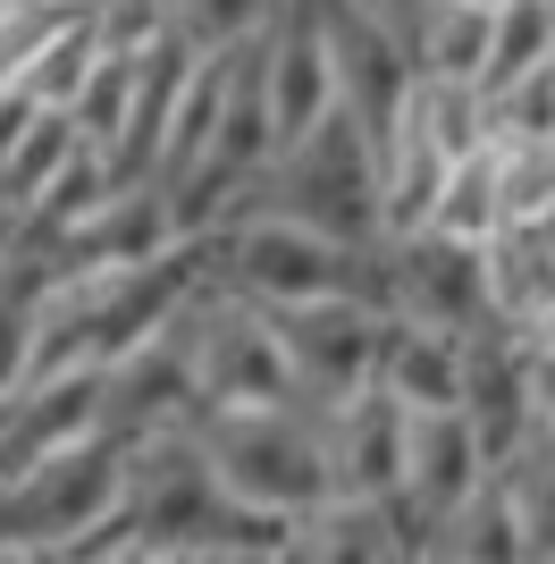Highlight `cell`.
I'll return each instance as SVG.
<instances>
[{"mask_svg":"<svg viewBox=\"0 0 555 564\" xmlns=\"http://www.w3.org/2000/svg\"><path fill=\"white\" fill-rule=\"evenodd\" d=\"M346 9H370V18H379V0H346Z\"/></svg>","mask_w":555,"mask_h":564,"instance_id":"f546056e","label":"cell"},{"mask_svg":"<svg viewBox=\"0 0 555 564\" xmlns=\"http://www.w3.org/2000/svg\"><path fill=\"white\" fill-rule=\"evenodd\" d=\"M278 18V0H168V25H177L194 59H228V51L261 43Z\"/></svg>","mask_w":555,"mask_h":564,"instance_id":"ffe728a7","label":"cell"},{"mask_svg":"<svg viewBox=\"0 0 555 564\" xmlns=\"http://www.w3.org/2000/svg\"><path fill=\"white\" fill-rule=\"evenodd\" d=\"M270 404H295L270 312L203 279V295H194V422L203 413H270Z\"/></svg>","mask_w":555,"mask_h":564,"instance_id":"5b68a950","label":"cell"},{"mask_svg":"<svg viewBox=\"0 0 555 564\" xmlns=\"http://www.w3.org/2000/svg\"><path fill=\"white\" fill-rule=\"evenodd\" d=\"M413 76H446V85H480L488 68V9L471 0H429L413 25V43H404Z\"/></svg>","mask_w":555,"mask_h":564,"instance_id":"4fadbf2b","label":"cell"},{"mask_svg":"<svg viewBox=\"0 0 555 564\" xmlns=\"http://www.w3.org/2000/svg\"><path fill=\"white\" fill-rule=\"evenodd\" d=\"M471 9H488V18H497V9H505V0H471Z\"/></svg>","mask_w":555,"mask_h":564,"instance_id":"f1b7e54d","label":"cell"},{"mask_svg":"<svg viewBox=\"0 0 555 564\" xmlns=\"http://www.w3.org/2000/svg\"><path fill=\"white\" fill-rule=\"evenodd\" d=\"M488 489L513 506V522H522V540H531L538 564H555V430H531L522 438V455H513Z\"/></svg>","mask_w":555,"mask_h":564,"instance_id":"9a60e30c","label":"cell"},{"mask_svg":"<svg viewBox=\"0 0 555 564\" xmlns=\"http://www.w3.org/2000/svg\"><path fill=\"white\" fill-rule=\"evenodd\" d=\"M547 76H555V59H547Z\"/></svg>","mask_w":555,"mask_h":564,"instance_id":"1f68e13d","label":"cell"},{"mask_svg":"<svg viewBox=\"0 0 555 564\" xmlns=\"http://www.w3.org/2000/svg\"><path fill=\"white\" fill-rule=\"evenodd\" d=\"M538 169H547V194H555V135L538 143Z\"/></svg>","mask_w":555,"mask_h":564,"instance_id":"484cf974","label":"cell"},{"mask_svg":"<svg viewBox=\"0 0 555 564\" xmlns=\"http://www.w3.org/2000/svg\"><path fill=\"white\" fill-rule=\"evenodd\" d=\"M0 564H76L68 547H25V556H0Z\"/></svg>","mask_w":555,"mask_h":564,"instance_id":"d4e9b609","label":"cell"},{"mask_svg":"<svg viewBox=\"0 0 555 564\" xmlns=\"http://www.w3.org/2000/svg\"><path fill=\"white\" fill-rule=\"evenodd\" d=\"M505 228V203H497V152H480V161H455V177H446L438 194V219L421 236H455V245H471V253H488V236Z\"/></svg>","mask_w":555,"mask_h":564,"instance_id":"d6986e66","label":"cell"},{"mask_svg":"<svg viewBox=\"0 0 555 564\" xmlns=\"http://www.w3.org/2000/svg\"><path fill=\"white\" fill-rule=\"evenodd\" d=\"M203 438L219 489L261 522H312L337 506V480H328V447H320V422L303 404H270V413H203L185 422Z\"/></svg>","mask_w":555,"mask_h":564,"instance_id":"7a4b0ae2","label":"cell"},{"mask_svg":"<svg viewBox=\"0 0 555 564\" xmlns=\"http://www.w3.org/2000/svg\"><path fill=\"white\" fill-rule=\"evenodd\" d=\"M547 25H555V0H547Z\"/></svg>","mask_w":555,"mask_h":564,"instance_id":"4dcf8cb0","label":"cell"},{"mask_svg":"<svg viewBox=\"0 0 555 564\" xmlns=\"http://www.w3.org/2000/svg\"><path fill=\"white\" fill-rule=\"evenodd\" d=\"M127 497V447L118 438H85V447L51 455V464L0 480V556L25 547H85L92 531L118 522Z\"/></svg>","mask_w":555,"mask_h":564,"instance_id":"3957f363","label":"cell"},{"mask_svg":"<svg viewBox=\"0 0 555 564\" xmlns=\"http://www.w3.org/2000/svg\"><path fill=\"white\" fill-rule=\"evenodd\" d=\"M388 295H395V321H413V329H438V337L497 329V312H488V253H471L455 236L388 245Z\"/></svg>","mask_w":555,"mask_h":564,"instance_id":"52a82bcc","label":"cell"},{"mask_svg":"<svg viewBox=\"0 0 555 564\" xmlns=\"http://www.w3.org/2000/svg\"><path fill=\"white\" fill-rule=\"evenodd\" d=\"M522 388H531L538 430H555V337H522Z\"/></svg>","mask_w":555,"mask_h":564,"instance_id":"cb8c5ba5","label":"cell"},{"mask_svg":"<svg viewBox=\"0 0 555 564\" xmlns=\"http://www.w3.org/2000/svg\"><path fill=\"white\" fill-rule=\"evenodd\" d=\"M320 447H328V480L346 506H395L404 497V447H413V413L370 379L353 404H337L320 422Z\"/></svg>","mask_w":555,"mask_h":564,"instance_id":"9c48e42d","label":"cell"},{"mask_svg":"<svg viewBox=\"0 0 555 564\" xmlns=\"http://www.w3.org/2000/svg\"><path fill=\"white\" fill-rule=\"evenodd\" d=\"M328 59H337V110L362 127L370 161H379L413 101V59L395 51V34L370 9H346V0H328Z\"/></svg>","mask_w":555,"mask_h":564,"instance_id":"ba28073f","label":"cell"},{"mask_svg":"<svg viewBox=\"0 0 555 564\" xmlns=\"http://www.w3.org/2000/svg\"><path fill=\"white\" fill-rule=\"evenodd\" d=\"M43 295H51V270L9 245V261H0V397H18L25 379H34V321H43Z\"/></svg>","mask_w":555,"mask_h":564,"instance_id":"5bb4252c","label":"cell"},{"mask_svg":"<svg viewBox=\"0 0 555 564\" xmlns=\"http://www.w3.org/2000/svg\"><path fill=\"white\" fill-rule=\"evenodd\" d=\"M379 388H388L404 413H463V337L413 329L388 312V337H379Z\"/></svg>","mask_w":555,"mask_h":564,"instance_id":"8fae6325","label":"cell"},{"mask_svg":"<svg viewBox=\"0 0 555 564\" xmlns=\"http://www.w3.org/2000/svg\"><path fill=\"white\" fill-rule=\"evenodd\" d=\"M92 68H101V51H92V25H85V9H76V18L18 68V94L34 101V110H76V94H85Z\"/></svg>","mask_w":555,"mask_h":564,"instance_id":"ac0fdd59","label":"cell"},{"mask_svg":"<svg viewBox=\"0 0 555 564\" xmlns=\"http://www.w3.org/2000/svg\"><path fill=\"white\" fill-rule=\"evenodd\" d=\"M421 135L438 143L446 161H480L488 152V94L480 85H446V76H413V101H404Z\"/></svg>","mask_w":555,"mask_h":564,"instance_id":"2e32d148","label":"cell"},{"mask_svg":"<svg viewBox=\"0 0 555 564\" xmlns=\"http://www.w3.org/2000/svg\"><path fill=\"white\" fill-rule=\"evenodd\" d=\"M278 219H295V228L328 236V245H388L379 236V161H370L362 127L346 110H328L295 152H278Z\"/></svg>","mask_w":555,"mask_h":564,"instance_id":"277c9868","label":"cell"},{"mask_svg":"<svg viewBox=\"0 0 555 564\" xmlns=\"http://www.w3.org/2000/svg\"><path fill=\"white\" fill-rule=\"evenodd\" d=\"M278 564H421L413 540H404V522L388 514V506H328V514L295 522V540H286V556Z\"/></svg>","mask_w":555,"mask_h":564,"instance_id":"7c38bea8","label":"cell"},{"mask_svg":"<svg viewBox=\"0 0 555 564\" xmlns=\"http://www.w3.org/2000/svg\"><path fill=\"white\" fill-rule=\"evenodd\" d=\"M76 135L110 161L118 152V135H127V118H135V59H101V68L85 76V94H76Z\"/></svg>","mask_w":555,"mask_h":564,"instance_id":"7402d4cb","label":"cell"},{"mask_svg":"<svg viewBox=\"0 0 555 564\" xmlns=\"http://www.w3.org/2000/svg\"><path fill=\"white\" fill-rule=\"evenodd\" d=\"M85 25L101 59H135L168 34V0H85Z\"/></svg>","mask_w":555,"mask_h":564,"instance_id":"603a6c76","label":"cell"},{"mask_svg":"<svg viewBox=\"0 0 555 564\" xmlns=\"http://www.w3.org/2000/svg\"><path fill=\"white\" fill-rule=\"evenodd\" d=\"M9 245H18V219H9V212H0V261H9Z\"/></svg>","mask_w":555,"mask_h":564,"instance_id":"4316f807","label":"cell"},{"mask_svg":"<svg viewBox=\"0 0 555 564\" xmlns=\"http://www.w3.org/2000/svg\"><path fill=\"white\" fill-rule=\"evenodd\" d=\"M438 547H446L455 564H538V556H531V540H522V522H513V506H505L497 489L471 497V514H463Z\"/></svg>","mask_w":555,"mask_h":564,"instance_id":"44dd1931","label":"cell"},{"mask_svg":"<svg viewBox=\"0 0 555 564\" xmlns=\"http://www.w3.org/2000/svg\"><path fill=\"white\" fill-rule=\"evenodd\" d=\"M118 531L168 564H278L286 556V522L244 514L219 471H210L194 430H161L127 447V497H118Z\"/></svg>","mask_w":555,"mask_h":564,"instance_id":"6da1fadb","label":"cell"},{"mask_svg":"<svg viewBox=\"0 0 555 564\" xmlns=\"http://www.w3.org/2000/svg\"><path fill=\"white\" fill-rule=\"evenodd\" d=\"M555 59V25H547V0H505L488 18V68H480V94H505L522 85L531 68Z\"/></svg>","mask_w":555,"mask_h":564,"instance_id":"e0dca14e","label":"cell"},{"mask_svg":"<svg viewBox=\"0 0 555 564\" xmlns=\"http://www.w3.org/2000/svg\"><path fill=\"white\" fill-rule=\"evenodd\" d=\"M421 564H455V556H446V547H429V556H421Z\"/></svg>","mask_w":555,"mask_h":564,"instance_id":"83f0119b","label":"cell"},{"mask_svg":"<svg viewBox=\"0 0 555 564\" xmlns=\"http://www.w3.org/2000/svg\"><path fill=\"white\" fill-rule=\"evenodd\" d=\"M270 337L286 354V379H295V404L312 422H328L337 404H353L379 379V337H388V312L353 304V295H328V304H295L270 312Z\"/></svg>","mask_w":555,"mask_h":564,"instance_id":"8992f818","label":"cell"},{"mask_svg":"<svg viewBox=\"0 0 555 564\" xmlns=\"http://www.w3.org/2000/svg\"><path fill=\"white\" fill-rule=\"evenodd\" d=\"M101 438V371H51L0 397V480L51 464V455Z\"/></svg>","mask_w":555,"mask_h":564,"instance_id":"30bf717a","label":"cell"}]
</instances>
